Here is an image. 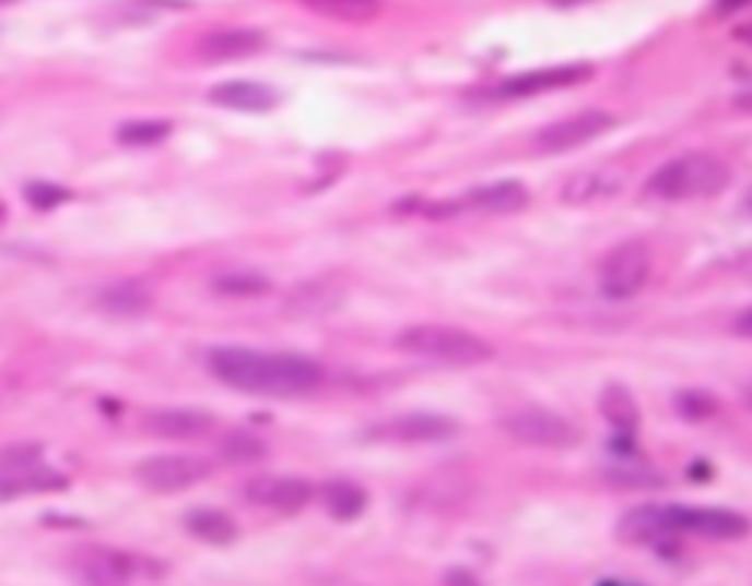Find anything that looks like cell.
Masks as SVG:
<instances>
[{
    "label": "cell",
    "mask_w": 752,
    "mask_h": 586,
    "mask_svg": "<svg viewBox=\"0 0 752 586\" xmlns=\"http://www.w3.org/2000/svg\"><path fill=\"white\" fill-rule=\"evenodd\" d=\"M555 7H583V3H588V0H553Z\"/></svg>",
    "instance_id": "obj_36"
},
{
    "label": "cell",
    "mask_w": 752,
    "mask_h": 586,
    "mask_svg": "<svg viewBox=\"0 0 752 586\" xmlns=\"http://www.w3.org/2000/svg\"><path fill=\"white\" fill-rule=\"evenodd\" d=\"M212 288L221 294V297H238V299H254L262 297L271 290V282L265 279L262 273L254 271H238V273H224L221 279H215Z\"/></svg>",
    "instance_id": "obj_26"
},
{
    "label": "cell",
    "mask_w": 752,
    "mask_h": 586,
    "mask_svg": "<svg viewBox=\"0 0 752 586\" xmlns=\"http://www.w3.org/2000/svg\"><path fill=\"white\" fill-rule=\"evenodd\" d=\"M3 220H7V205L0 203V226H3Z\"/></svg>",
    "instance_id": "obj_40"
},
{
    "label": "cell",
    "mask_w": 752,
    "mask_h": 586,
    "mask_svg": "<svg viewBox=\"0 0 752 586\" xmlns=\"http://www.w3.org/2000/svg\"><path fill=\"white\" fill-rule=\"evenodd\" d=\"M312 10L332 15V19L344 21H365L379 12L383 0H306Z\"/></svg>",
    "instance_id": "obj_27"
},
{
    "label": "cell",
    "mask_w": 752,
    "mask_h": 586,
    "mask_svg": "<svg viewBox=\"0 0 752 586\" xmlns=\"http://www.w3.org/2000/svg\"><path fill=\"white\" fill-rule=\"evenodd\" d=\"M209 100L235 112H271L280 103V94L271 85L254 83V80H230V83L215 85L209 92Z\"/></svg>",
    "instance_id": "obj_18"
},
{
    "label": "cell",
    "mask_w": 752,
    "mask_h": 586,
    "mask_svg": "<svg viewBox=\"0 0 752 586\" xmlns=\"http://www.w3.org/2000/svg\"><path fill=\"white\" fill-rule=\"evenodd\" d=\"M732 182V170L715 153H682L647 179V194L665 203H691L724 194Z\"/></svg>",
    "instance_id": "obj_2"
},
{
    "label": "cell",
    "mask_w": 752,
    "mask_h": 586,
    "mask_svg": "<svg viewBox=\"0 0 752 586\" xmlns=\"http://www.w3.org/2000/svg\"><path fill=\"white\" fill-rule=\"evenodd\" d=\"M741 271H743V276H747V279H752V252L741 261Z\"/></svg>",
    "instance_id": "obj_34"
},
{
    "label": "cell",
    "mask_w": 752,
    "mask_h": 586,
    "mask_svg": "<svg viewBox=\"0 0 752 586\" xmlns=\"http://www.w3.org/2000/svg\"><path fill=\"white\" fill-rule=\"evenodd\" d=\"M653 273V252L644 241H623L606 255L600 267V290L611 302L638 297Z\"/></svg>",
    "instance_id": "obj_6"
},
{
    "label": "cell",
    "mask_w": 752,
    "mask_h": 586,
    "mask_svg": "<svg viewBox=\"0 0 752 586\" xmlns=\"http://www.w3.org/2000/svg\"><path fill=\"white\" fill-rule=\"evenodd\" d=\"M459 434V422L447 414H430V410H414L400 417L383 419L365 431L367 440L374 443H397V446H426V443H444Z\"/></svg>",
    "instance_id": "obj_7"
},
{
    "label": "cell",
    "mask_w": 752,
    "mask_h": 586,
    "mask_svg": "<svg viewBox=\"0 0 752 586\" xmlns=\"http://www.w3.org/2000/svg\"><path fill=\"white\" fill-rule=\"evenodd\" d=\"M171 135L168 121H132L118 130V141L127 147H151Z\"/></svg>",
    "instance_id": "obj_28"
},
{
    "label": "cell",
    "mask_w": 752,
    "mask_h": 586,
    "mask_svg": "<svg viewBox=\"0 0 752 586\" xmlns=\"http://www.w3.org/2000/svg\"><path fill=\"white\" fill-rule=\"evenodd\" d=\"M677 410L688 422H703V419L715 417L720 410V402L708 391H682L677 396Z\"/></svg>",
    "instance_id": "obj_29"
},
{
    "label": "cell",
    "mask_w": 752,
    "mask_h": 586,
    "mask_svg": "<svg viewBox=\"0 0 752 586\" xmlns=\"http://www.w3.org/2000/svg\"><path fill=\"white\" fill-rule=\"evenodd\" d=\"M268 47V36L262 29H218L200 41V57L207 62H233L262 53Z\"/></svg>",
    "instance_id": "obj_17"
},
{
    "label": "cell",
    "mask_w": 752,
    "mask_h": 586,
    "mask_svg": "<svg viewBox=\"0 0 752 586\" xmlns=\"http://www.w3.org/2000/svg\"><path fill=\"white\" fill-rule=\"evenodd\" d=\"M750 3H752V0H717L715 10H717V12H724V15H729V12H741V10H747Z\"/></svg>",
    "instance_id": "obj_33"
},
{
    "label": "cell",
    "mask_w": 752,
    "mask_h": 586,
    "mask_svg": "<svg viewBox=\"0 0 752 586\" xmlns=\"http://www.w3.org/2000/svg\"><path fill=\"white\" fill-rule=\"evenodd\" d=\"M500 429L520 446L532 449H571L579 443V431L574 429L571 419L555 414L550 408H517L500 419Z\"/></svg>",
    "instance_id": "obj_5"
},
{
    "label": "cell",
    "mask_w": 752,
    "mask_h": 586,
    "mask_svg": "<svg viewBox=\"0 0 752 586\" xmlns=\"http://www.w3.org/2000/svg\"><path fill=\"white\" fill-rule=\"evenodd\" d=\"M318 495L324 511L339 522L359 519L367 511V502H371L365 487H359L356 481H348V478H332V481L320 487Z\"/></svg>",
    "instance_id": "obj_21"
},
{
    "label": "cell",
    "mask_w": 752,
    "mask_h": 586,
    "mask_svg": "<svg viewBox=\"0 0 752 586\" xmlns=\"http://www.w3.org/2000/svg\"><path fill=\"white\" fill-rule=\"evenodd\" d=\"M80 586H130L132 563L127 554L109 549H85L71 563Z\"/></svg>",
    "instance_id": "obj_15"
},
{
    "label": "cell",
    "mask_w": 752,
    "mask_h": 586,
    "mask_svg": "<svg viewBox=\"0 0 752 586\" xmlns=\"http://www.w3.org/2000/svg\"><path fill=\"white\" fill-rule=\"evenodd\" d=\"M66 487V475L47 466L42 446L36 443H15L0 452V502L21 499V495L54 493Z\"/></svg>",
    "instance_id": "obj_4"
},
{
    "label": "cell",
    "mask_w": 752,
    "mask_h": 586,
    "mask_svg": "<svg viewBox=\"0 0 752 586\" xmlns=\"http://www.w3.org/2000/svg\"><path fill=\"white\" fill-rule=\"evenodd\" d=\"M597 586H635V584H623V581H600Z\"/></svg>",
    "instance_id": "obj_39"
},
{
    "label": "cell",
    "mask_w": 752,
    "mask_h": 586,
    "mask_svg": "<svg viewBox=\"0 0 752 586\" xmlns=\"http://www.w3.org/2000/svg\"><path fill=\"white\" fill-rule=\"evenodd\" d=\"M743 212H747V215H752V188L747 191V196H743Z\"/></svg>",
    "instance_id": "obj_37"
},
{
    "label": "cell",
    "mask_w": 752,
    "mask_h": 586,
    "mask_svg": "<svg viewBox=\"0 0 752 586\" xmlns=\"http://www.w3.org/2000/svg\"><path fill=\"white\" fill-rule=\"evenodd\" d=\"M344 297H348L344 279L327 273V276H315V279L294 285L285 294L282 311L292 316V320H318V316L332 314L336 308L344 306Z\"/></svg>",
    "instance_id": "obj_12"
},
{
    "label": "cell",
    "mask_w": 752,
    "mask_h": 586,
    "mask_svg": "<svg viewBox=\"0 0 752 586\" xmlns=\"http://www.w3.org/2000/svg\"><path fill=\"white\" fill-rule=\"evenodd\" d=\"M623 188V174L618 170H583L564 182L562 200L567 205H585L597 203V200H606V196H614Z\"/></svg>",
    "instance_id": "obj_20"
},
{
    "label": "cell",
    "mask_w": 752,
    "mask_h": 586,
    "mask_svg": "<svg viewBox=\"0 0 752 586\" xmlns=\"http://www.w3.org/2000/svg\"><path fill=\"white\" fill-rule=\"evenodd\" d=\"M245 499L277 513H301L315 499V487L297 475H259L247 481Z\"/></svg>",
    "instance_id": "obj_13"
},
{
    "label": "cell",
    "mask_w": 752,
    "mask_h": 586,
    "mask_svg": "<svg viewBox=\"0 0 752 586\" xmlns=\"http://www.w3.org/2000/svg\"><path fill=\"white\" fill-rule=\"evenodd\" d=\"M668 522L673 537L696 534L705 540H741L750 534V519L729 507H691V504H668Z\"/></svg>",
    "instance_id": "obj_10"
},
{
    "label": "cell",
    "mask_w": 752,
    "mask_h": 586,
    "mask_svg": "<svg viewBox=\"0 0 752 586\" xmlns=\"http://www.w3.org/2000/svg\"><path fill=\"white\" fill-rule=\"evenodd\" d=\"M529 191L524 182L517 179H500V182H489V186L473 188L468 194L456 200L459 212H485V215H515L524 212L529 205Z\"/></svg>",
    "instance_id": "obj_16"
},
{
    "label": "cell",
    "mask_w": 752,
    "mask_h": 586,
    "mask_svg": "<svg viewBox=\"0 0 752 586\" xmlns=\"http://www.w3.org/2000/svg\"><path fill=\"white\" fill-rule=\"evenodd\" d=\"M7 3H15V0H0V7H7Z\"/></svg>",
    "instance_id": "obj_41"
},
{
    "label": "cell",
    "mask_w": 752,
    "mask_h": 586,
    "mask_svg": "<svg viewBox=\"0 0 752 586\" xmlns=\"http://www.w3.org/2000/svg\"><path fill=\"white\" fill-rule=\"evenodd\" d=\"M743 402H747V408L752 410V384H747V387H743Z\"/></svg>",
    "instance_id": "obj_38"
},
{
    "label": "cell",
    "mask_w": 752,
    "mask_h": 586,
    "mask_svg": "<svg viewBox=\"0 0 752 586\" xmlns=\"http://www.w3.org/2000/svg\"><path fill=\"white\" fill-rule=\"evenodd\" d=\"M209 367L226 387L268 399H301L324 384V367L306 355L292 352H256L245 346H221L209 355Z\"/></svg>",
    "instance_id": "obj_1"
},
{
    "label": "cell",
    "mask_w": 752,
    "mask_h": 586,
    "mask_svg": "<svg viewBox=\"0 0 752 586\" xmlns=\"http://www.w3.org/2000/svg\"><path fill=\"white\" fill-rule=\"evenodd\" d=\"M24 196H27V203L33 205V208H38V212H50V208L68 203L71 191H66V188L57 186V182L36 179V182H30V186L24 188Z\"/></svg>",
    "instance_id": "obj_30"
},
{
    "label": "cell",
    "mask_w": 752,
    "mask_h": 586,
    "mask_svg": "<svg viewBox=\"0 0 752 586\" xmlns=\"http://www.w3.org/2000/svg\"><path fill=\"white\" fill-rule=\"evenodd\" d=\"M600 414L606 417L611 429L618 431V434H626V438H632V431L638 429L641 422L638 402H635V396L623 384H609L600 393Z\"/></svg>",
    "instance_id": "obj_23"
},
{
    "label": "cell",
    "mask_w": 752,
    "mask_h": 586,
    "mask_svg": "<svg viewBox=\"0 0 752 586\" xmlns=\"http://www.w3.org/2000/svg\"><path fill=\"white\" fill-rule=\"evenodd\" d=\"M444 586H482L480 577L470 575L468 569H450L444 577Z\"/></svg>",
    "instance_id": "obj_31"
},
{
    "label": "cell",
    "mask_w": 752,
    "mask_h": 586,
    "mask_svg": "<svg viewBox=\"0 0 752 586\" xmlns=\"http://www.w3.org/2000/svg\"><path fill=\"white\" fill-rule=\"evenodd\" d=\"M735 332L752 340V308H747L743 314H738V320H735Z\"/></svg>",
    "instance_id": "obj_32"
},
{
    "label": "cell",
    "mask_w": 752,
    "mask_h": 586,
    "mask_svg": "<svg viewBox=\"0 0 752 586\" xmlns=\"http://www.w3.org/2000/svg\"><path fill=\"white\" fill-rule=\"evenodd\" d=\"M94 302L109 316H144L153 306V294L136 282H118L101 290Z\"/></svg>",
    "instance_id": "obj_22"
},
{
    "label": "cell",
    "mask_w": 752,
    "mask_h": 586,
    "mask_svg": "<svg viewBox=\"0 0 752 586\" xmlns=\"http://www.w3.org/2000/svg\"><path fill=\"white\" fill-rule=\"evenodd\" d=\"M618 537L626 542H661L673 537L668 522V504H641L623 513L618 522Z\"/></svg>",
    "instance_id": "obj_19"
},
{
    "label": "cell",
    "mask_w": 752,
    "mask_h": 586,
    "mask_svg": "<svg viewBox=\"0 0 752 586\" xmlns=\"http://www.w3.org/2000/svg\"><path fill=\"white\" fill-rule=\"evenodd\" d=\"M591 76H594V65H588V62H571V65L538 68V71H527V74L508 76V80L497 83V88H494V97H503V100H524V97H538V94L574 88V85L588 83Z\"/></svg>",
    "instance_id": "obj_11"
},
{
    "label": "cell",
    "mask_w": 752,
    "mask_h": 586,
    "mask_svg": "<svg viewBox=\"0 0 752 586\" xmlns=\"http://www.w3.org/2000/svg\"><path fill=\"white\" fill-rule=\"evenodd\" d=\"M188 534H195L198 540L209 542V546H230L238 537V525L233 516L215 507H198L186 516Z\"/></svg>",
    "instance_id": "obj_24"
},
{
    "label": "cell",
    "mask_w": 752,
    "mask_h": 586,
    "mask_svg": "<svg viewBox=\"0 0 752 586\" xmlns=\"http://www.w3.org/2000/svg\"><path fill=\"white\" fill-rule=\"evenodd\" d=\"M614 127H618V118L606 109H585V112L571 115V118H562V121L538 130L532 147L541 156H559V153H571V150H579L602 139V135H609Z\"/></svg>",
    "instance_id": "obj_8"
},
{
    "label": "cell",
    "mask_w": 752,
    "mask_h": 586,
    "mask_svg": "<svg viewBox=\"0 0 752 586\" xmlns=\"http://www.w3.org/2000/svg\"><path fill=\"white\" fill-rule=\"evenodd\" d=\"M215 426L218 419L200 408H156L144 414V431L160 440H200Z\"/></svg>",
    "instance_id": "obj_14"
},
{
    "label": "cell",
    "mask_w": 752,
    "mask_h": 586,
    "mask_svg": "<svg viewBox=\"0 0 752 586\" xmlns=\"http://www.w3.org/2000/svg\"><path fill=\"white\" fill-rule=\"evenodd\" d=\"M738 106H741V109H747V112H752V92L743 94V97H738Z\"/></svg>",
    "instance_id": "obj_35"
},
{
    "label": "cell",
    "mask_w": 752,
    "mask_h": 586,
    "mask_svg": "<svg viewBox=\"0 0 752 586\" xmlns=\"http://www.w3.org/2000/svg\"><path fill=\"white\" fill-rule=\"evenodd\" d=\"M212 473L209 461L198 455H153L136 466V481L151 493H183Z\"/></svg>",
    "instance_id": "obj_9"
},
{
    "label": "cell",
    "mask_w": 752,
    "mask_h": 586,
    "mask_svg": "<svg viewBox=\"0 0 752 586\" xmlns=\"http://www.w3.org/2000/svg\"><path fill=\"white\" fill-rule=\"evenodd\" d=\"M221 457L226 464L235 466L259 464V461L268 457V443L262 438H256V434H247V431H233L221 443Z\"/></svg>",
    "instance_id": "obj_25"
},
{
    "label": "cell",
    "mask_w": 752,
    "mask_h": 586,
    "mask_svg": "<svg viewBox=\"0 0 752 586\" xmlns=\"http://www.w3.org/2000/svg\"><path fill=\"white\" fill-rule=\"evenodd\" d=\"M397 349L423 361L447 363V367H477L494 358V349L485 337L468 328L444 326V323H421L397 335Z\"/></svg>",
    "instance_id": "obj_3"
}]
</instances>
